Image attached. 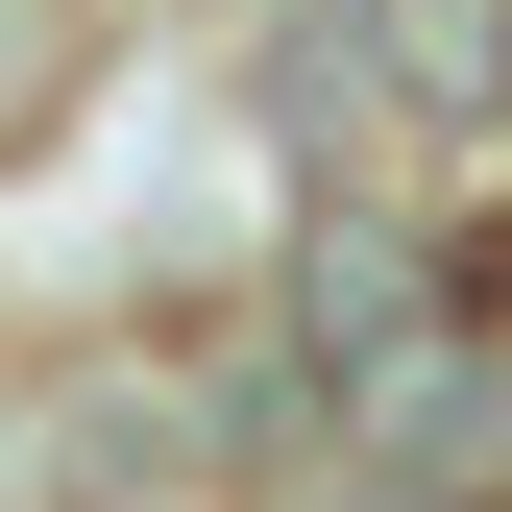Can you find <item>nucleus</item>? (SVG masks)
<instances>
[{"instance_id":"1","label":"nucleus","mask_w":512,"mask_h":512,"mask_svg":"<svg viewBox=\"0 0 512 512\" xmlns=\"http://www.w3.org/2000/svg\"><path fill=\"white\" fill-rule=\"evenodd\" d=\"M49 74H74V0H0V147L49 122Z\"/></svg>"}]
</instances>
